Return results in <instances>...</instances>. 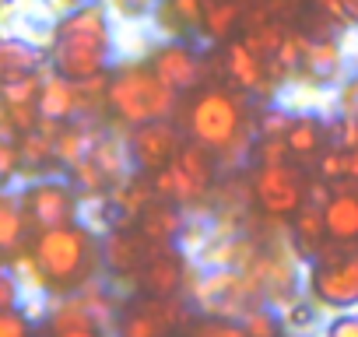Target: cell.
<instances>
[{
  "label": "cell",
  "mask_w": 358,
  "mask_h": 337,
  "mask_svg": "<svg viewBox=\"0 0 358 337\" xmlns=\"http://www.w3.org/2000/svg\"><path fill=\"white\" fill-rule=\"evenodd\" d=\"M109 53H113V32H109V15L102 4H81L57 22L50 60L64 78L85 81V78L102 74L109 64Z\"/></svg>",
  "instance_id": "obj_1"
},
{
  "label": "cell",
  "mask_w": 358,
  "mask_h": 337,
  "mask_svg": "<svg viewBox=\"0 0 358 337\" xmlns=\"http://www.w3.org/2000/svg\"><path fill=\"white\" fill-rule=\"evenodd\" d=\"M102 246L99 239L85 229V225H64V229H46L36 239V264L39 274L50 288L57 292H74L85 288L102 260Z\"/></svg>",
  "instance_id": "obj_2"
},
{
  "label": "cell",
  "mask_w": 358,
  "mask_h": 337,
  "mask_svg": "<svg viewBox=\"0 0 358 337\" xmlns=\"http://www.w3.org/2000/svg\"><path fill=\"white\" fill-rule=\"evenodd\" d=\"M123 123L141 127L151 120H169L176 109V88L165 85L151 67L123 64L109 78V102H106Z\"/></svg>",
  "instance_id": "obj_3"
},
{
  "label": "cell",
  "mask_w": 358,
  "mask_h": 337,
  "mask_svg": "<svg viewBox=\"0 0 358 337\" xmlns=\"http://www.w3.org/2000/svg\"><path fill=\"white\" fill-rule=\"evenodd\" d=\"M239 130H243V109L229 92L211 88L190 106V137L194 141H201L208 148H229V144H236Z\"/></svg>",
  "instance_id": "obj_4"
},
{
  "label": "cell",
  "mask_w": 358,
  "mask_h": 337,
  "mask_svg": "<svg viewBox=\"0 0 358 337\" xmlns=\"http://www.w3.org/2000/svg\"><path fill=\"white\" fill-rule=\"evenodd\" d=\"M22 204H25L29 222H32L39 232L74 225V218H78L74 190H71L67 183H60V180H39V183H32V187L22 194Z\"/></svg>",
  "instance_id": "obj_5"
},
{
  "label": "cell",
  "mask_w": 358,
  "mask_h": 337,
  "mask_svg": "<svg viewBox=\"0 0 358 337\" xmlns=\"http://www.w3.org/2000/svg\"><path fill=\"white\" fill-rule=\"evenodd\" d=\"M257 187V201L267 215H295L302 208V183H299V173L292 165L278 162V165H260V173L253 180Z\"/></svg>",
  "instance_id": "obj_6"
},
{
  "label": "cell",
  "mask_w": 358,
  "mask_h": 337,
  "mask_svg": "<svg viewBox=\"0 0 358 337\" xmlns=\"http://www.w3.org/2000/svg\"><path fill=\"white\" fill-rule=\"evenodd\" d=\"M130 151H134V162L144 168V173H158V168H165L179 158L183 144H179V134L169 120H151V123L134 127Z\"/></svg>",
  "instance_id": "obj_7"
},
{
  "label": "cell",
  "mask_w": 358,
  "mask_h": 337,
  "mask_svg": "<svg viewBox=\"0 0 358 337\" xmlns=\"http://www.w3.org/2000/svg\"><path fill=\"white\" fill-rule=\"evenodd\" d=\"M313 288L330 306H358V257H337L313 271Z\"/></svg>",
  "instance_id": "obj_8"
},
{
  "label": "cell",
  "mask_w": 358,
  "mask_h": 337,
  "mask_svg": "<svg viewBox=\"0 0 358 337\" xmlns=\"http://www.w3.org/2000/svg\"><path fill=\"white\" fill-rule=\"evenodd\" d=\"M179 323V306L151 295V302L130 306L120 320V337H162Z\"/></svg>",
  "instance_id": "obj_9"
},
{
  "label": "cell",
  "mask_w": 358,
  "mask_h": 337,
  "mask_svg": "<svg viewBox=\"0 0 358 337\" xmlns=\"http://www.w3.org/2000/svg\"><path fill=\"white\" fill-rule=\"evenodd\" d=\"M151 71L172 85L176 92H187V88H197L201 85V60L194 50L179 46V43H169V46H158L155 57H151Z\"/></svg>",
  "instance_id": "obj_10"
},
{
  "label": "cell",
  "mask_w": 358,
  "mask_h": 337,
  "mask_svg": "<svg viewBox=\"0 0 358 337\" xmlns=\"http://www.w3.org/2000/svg\"><path fill=\"white\" fill-rule=\"evenodd\" d=\"M148 236L144 232H130L127 225H120L109 239H106V264L116 271V274H130V271H141L148 264Z\"/></svg>",
  "instance_id": "obj_11"
},
{
  "label": "cell",
  "mask_w": 358,
  "mask_h": 337,
  "mask_svg": "<svg viewBox=\"0 0 358 337\" xmlns=\"http://www.w3.org/2000/svg\"><path fill=\"white\" fill-rule=\"evenodd\" d=\"M141 281H144L148 295L169 299V295H176L179 281H183V260H179L176 253H169V250H158L141 267Z\"/></svg>",
  "instance_id": "obj_12"
},
{
  "label": "cell",
  "mask_w": 358,
  "mask_h": 337,
  "mask_svg": "<svg viewBox=\"0 0 358 337\" xmlns=\"http://www.w3.org/2000/svg\"><path fill=\"white\" fill-rule=\"evenodd\" d=\"M253 285V281H250ZM250 285L239 278V274H215L204 288H201V302L208 313L222 316V313H236L250 292Z\"/></svg>",
  "instance_id": "obj_13"
},
{
  "label": "cell",
  "mask_w": 358,
  "mask_h": 337,
  "mask_svg": "<svg viewBox=\"0 0 358 337\" xmlns=\"http://www.w3.org/2000/svg\"><path fill=\"white\" fill-rule=\"evenodd\" d=\"M39 113L43 120H57V123H67L74 113H78V88L71 78H64L60 71L43 81V92H39Z\"/></svg>",
  "instance_id": "obj_14"
},
{
  "label": "cell",
  "mask_w": 358,
  "mask_h": 337,
  "mask_svg": "<svg viewBox=\"0 0 358 337\" xmlns=\"http://www.w3.org/2000/svg\"><path fill=\"white\" fill-rule=\"evenodd\" d=\"M327 232L337 243H355L358 239V194L351 190H334L330 204L323 208Z\"/></svg>",
  "instance_id": "obj_15"
},
{
  "label": "cell",
  "mask_w": 358,
  "mask_h": 337,
  "mask_svg": "<svg viewBox=\"0 0 358 337\" xmlns=\"http://www.w3.org/2000/svg\"><path fill=\"white\" fill-rule=\"evenodd\" d=\"M267 60L260 53H253L246 43H232L229 46V74L243 85V88H260L267 78Z\"/></svg>",
  "instance_id": "obj_16"
},
{
  "label": "cell",
  "mask_w": 358,
  "mask_h": 337,
  "mask_svg": "<svg viewBox=\"0 0 358 337\" xmlns=\"http://www.w3.org/2000/svg\"><path fill=\"white\" fill-rule=\"evenodd\" d=\"M43 67V50L25 43V39H4L0 43V71L4 78L11 74H29V71H39Z\"/></svg>",
  "instance_id": "obj_17"
},
{
  "label": "cell",
  "mask_w": 358,
  "mask_h": 337,
  "mask_svg": "<svg viewBox=\"0 0 358 337\" xmlns=\"http://www.w3.org/2000/svg\"><path fill=\"white\" fill-rule=\"evenodd\" d=\"M179 211L176 208H169V201L162 197L158 204H148L144 211H141V232L151 239V243H165V239H172V236H179Z\"/></svg>",
  "instance_id": "obj_18"
},
{
  "label": "cell",
  "mask_w": 358,
  "mask_h": 337,
  "mask_svg": "<svg viewBox=\"0 0 358 337\" xmlns=\"http://www.w3.org/2000/svg\"><path fill=\"white\" fill-rule=\"evenodd\" d=\"M285 141H288V148H292L295 158H316L320 148H323V127L313 116H299L285 130Z\"/></svg>",
  "instance_id": "obj_19"
},
{
  "label": "cell",
  "mask_w": 358,
  "mask_h": 337,
  "mask_svg": "<svg viewBox=\"0 0 358 337\" xmlns=\"http://www.w3.org/2000/svg\"><path fill=\"white\" fill-rule=\"evenodd\" d=\"M211 151L215 148H208V144H201V141H190V144H183V151H179V165L190 173V180L201 187V190H208L211 187V180H215V158H211Z\"/></svg>",
  "instance_id": "obj_20"
},
{
  "label": "cell",
  "mask_w": 358,
  "mask_h": 337,
  "mask_svg": "<svg viewBox=\"0 0 358 337\" xmlns=\"http://www.w3.org/2000/svg\"><path fill=\"white\" fill-rule=\"evenodd\" d=\"M25 222V204H18L15 194H4V201H0V246H4V253H15V246L22 243Z\"/></svg>",
  "instance_id": "obj_21"
},
{
  "label": "cell",
  "mask_w": 358,
  "mask_h": 337,
  "mask_svg": "<svg viewBox=\"0 0 358 337\" xmlns=\"http://www.w3.org/2000/svg\"><path fill=\"white\" fill-rule=\"evenodd\" d=\"M302 67H306L313 78H320V81L334 78L337 67H341V46L330 43V39L309 43V50H306V64H302Z\"/></svg>",
  "instance_id": "obj_22"
},
{
  "label": "cell",
  "mask_w": 358,
  "mask_h": 337,
  "mask_svg": "<svg viewBox=\"0 0 358 337\" xmlns=\"http://www.w3.org/2000/svg\"><path fill=\"white\" fill-rule=\"evenodd\" d=\"M39 92H43V78L39 71H29V74H11L4 78V106H29V102H39Z\"/></svg>",
  "instance_id": "obj_23"
},
{
  "label": "cell",
  "mask_w": 358,
  "mask_h": 337,
  "mask_svg": "<svg viewBox=\"0 0 358 337\" xmlns=\"http://www.w3.org/2000/svg\"><path fill=\"white\" fill-rule=\"evenodd\" d=\"M151 190H155V187H148L144 180H127V183L113 194V204H116L127 218H134V215H141V211L151 204V197H148Z\"/></svg>",
  "instance_id": "obj_24"
},
{
  "label": "cell",
  "mask_w": 358,
  "mask_h": 337,
  "mask_svg": "<svg viewBox=\"0 0 358 337\" xmlns=\"http://www.w3.org/2000/svg\"><path fill=\"white\" fill-rule=\"evenodd\" d=\"M295 236H299V243H302L306 250H316V246L323 243V236H330V232H327V218H323V208H306V211H299V222H295Z\"/></svg>",
  "instance_id": "obj_25"
},
{
  "label": "cell",
  "mask_w": 358,
  "mask_h": 337,
  "mask_svg": "<svg viewBox=\"0 0 358 337\" xmlns=\"http://www.w3.org/2000/svg\"><path fill=\"white\" fill-rule=\"evenodd\" d=\"M236 18H239V4H236V0H215V4L204 11V25H208L211 36H225L236 25Z\"/></svg>",
  "instance_id": "obj_26"
},
{
  "label": "cell",
  "mask_w": 358,
  "mask_h": 337,
  "mask_svg": "<svg viewBox=\"0 0 358 337\" xmlns=\"http://www.w3.org/2000/svg\"><path fill=\"white\" fill-rule=\"evenodd\" d=\"M92 158L102 165V173L109 180H120V173H123V148L116 141H99L95 151H92Z\"/></svg>",
  "instance_id": "obj_27"
},
{
  "label": "cell",
  "mask_w": 358,
  "mask_h": 337,
  "mask_svg": "<svg viewBox=\"0 0 358 337\" xmlns=\"http://www.w3.org/2000/svg\"><path fill=\"white\" fill-rule=\"evenodd\" d=\"M165 8L179 25H201L204 22V4L201 0H165Z\"/></svg>",
  "instance_id": "obj_28"
},
{
  "label": "cell",
  "mask_w": 358,
  "mask_h": 337,
  "mask_svg": "<svg viewBox=\"0 0 358 337\" xmlns=\"http://www.w3.org/2000/svg\"><path fill=\"white\" fill-rule=\"evenodd\" d=\"M243 327H246V337H278V320L264 309H250Z\"/></svg>",
  "instance_id": "obj_29"
},
{
  "label": "cell",
  "mask_w": 358,
  "mask_h": 337,
  "mask_svg": "<svg viewBox=\"0 0 358 337\" xmlns=\"http://www.w3.org/2000/svg\"><path fill=\"white\" fill-rule=\"evenodd\" d=\"M320 173H323V180H344L348 176V151L344 148L327 151L323 162H320Z\"/></svg>",
  "instance_id": "obj_30"
},
{
  "label": "cell",
  "mask_w": 358,
  "mask_h": 337,
  "mask_svg": "<svg viewBox=\"0 0 358 337\" xmlns=\"http://www.w3.org/2000/svg\"><path fill=\"white\" fill-rule=\"evenodd\" d=\"M334 137H337V148L344 151H355L358 148V116H341V123L334 127Z\"/></svg>",
  "instance_id": "obj_31"
},
{
  "label": "cell",
  "mask_w": 358,
  "mask_h": 337,
  "mask_svg": "<svg viewBox=\"0 0 358 337\" xmlns=\"http://www.w3.org/2000/svg\"><path fill=\"white\" fill-rule=\"evenodd\" d=\"M0 337H29V320L18 309L0 313Z\"/></svg>",
  "instance_id": "obj_32"
},
{
  "label": "cell",
  "mask_w": 358,
  "mask_h": 337,
  "mask_svg": "<svg viewBox=\"0 0 358 337\" xmlns=\"http://www.w3.org/2000/svg\"><path fill=\"white\" fill-rule=\"evenodd\" d=\"M285 155H292L288 141H281V137H264V144H260V162H264V165H278V162H285Z\"/></svg>",
  "instance_id": "obj_33"
},
{
  "label": "cell",
  "mask_w": 358,
  "mask_h": 337,
  "mask_svg": "<svg viewBox=\"0 0 358 337\" xmlns=\"http://www.w3.org/2000/svg\"><path fill=\"white\" fill-rule=\"evenodd\" d=\"M197 337H246V327H236V323H225V320H208Z\"/></svg>",
  "instance_id": "obj_34"
},
{
  "label": "cell",
  "mask_w": 358,
  "mask_h": 337,
  "mask_svg": "<svg viewBox=\"0 0 358 337\" xmlns=\"http://www.w3.org/2000/svg\"><path fill=\"white\" fill-rule=\"evenodd\" d=\"M18 141H4L0 144V173L4 176H15L18 173Z\"/></svg>",
  "instance_id": "obj_35"
},
{
  "label": "cell",
  "mask_w": 358,
  "mask_h": 337,
  "mask_svg": "<svg viewBox=\"0 0 358 337\" xmlns=\"http://www.w3.org/2000/svg\"><path fill=\"white\" fill-rule=\"evenodd\" d=\"M327 337H358V316H337L327 327Z\"/></svg>",
  "instance_id": "obj_36"
},
{
  "label": "cell",
  "mask_w": 358,
  "mask_h": 337,
  "mask_svg": "<svg viewBox=\"0 0 358 337\" xmlns=\"http://www.w3.org/2000/svg\"><path fill=\"white\" fill-rule=\"evenodd\" d=\"M288 127H292V120L285 113H271L267 127H264V137H281V130H288Z\"/></svg>",
  "instance_id": "obj_37"
},
{
  "label": "cell",
  "mask_w": 358,
  "mask_h": 337,
  "mask_svg": "<svg viewBox=\"0 0 358 337\" xmlns=\"http://www.w3.org/2000/svg\"><path fill=\"white\" fill-rule=\"evenodd\" d=\"M330 187H327V180H316V183H309V201L316 204V208H327L330 204Z\"/></svg>",
  "instance_id": "obj_38"
},
{
  "label": "cell",
  "mask_w": 358,
  "mask_h": 337,
  "mask_svg": "<svg viewBox=\"0 0 358 337\" xmlns=\"http://www.w3.org/2000/svg\"><path fill=\"white\" fill-rule=\"evenodd\" d=\"M316 4H320L323 15H330V18H337V22H351L348 11H344V0H316Z\"/></svg>",
  "instance_id": "obj_39"
},
{
  "label": "cell",
  "mask_w": 358,
  "mask_h": 337,
  "mask_svg": "<svg viewBox=\"0 0 358 337\" xmlns=\"http://www.w3.org/2000/svg\"><path fill=\"white\" fill-rule=\"evenodd\" d=\"M0 306H4V309H15V278H11V274L0 278Z\"/></svg>",
  "instance_id": "obj_40"
},
{
  "label": "cell",
  "mask_w": 358,
  "mask_h": 337,
  "mask_svg": "<svg viewBox=\"0 0 358 337\" xmlns=\"http://www.w3.org/2000/svg\"><path fill=\"white\" fill-rule=\"evenodd\" d=\"M341 102H344V113H348V116H358V81H351V85L344 88V99H341Z\"/></svg>",
  "instance_id": "obj_41"
},
{
  "label": "cell",
  "mask_w": 358,
  "mask_h": 337,
  "mask_svg": "<svg viewBox=\"0 0 358 337\" xmlns=\"http://www.w3.org/2000/svg\"><path fill=\"white\" fill-rule=\"evenodd\" d=\"M116 8L127 11V15H141V11L155 8V0H116Z\"/></svg>",
  "instance_id": "obj_42"
},
{
  "label": "cell",
  "mask_w": 358,
  "mask_h": 337,
  "mask_svg": "<svg viewBox=\"0 0 358 337\" xmlns=\"http://www.w3.org/2000/svg\"><path fill=\"white\" fill-rule=\"evenodd\" d=\"M288 323H292V327H306V323H313V313H309L306 306H295V309L288 313Z\"/></svg>",
  "instance_id": "obj_43"
},
{
  "label": "cell",
  "mask_w": 358,
  "mask_h": 337,
  "mask_svg": "<svg viewBox=\"0 0 358 337\" xmlns=\"http://www.w3.org/2000/svg\"><path fill=\"white\" fill-rule=\"evenodd\" d=\"M57 337H99V334H95V327H67Z\"/></svg>",
  "instance_id": "obj_44"
},
{
  "label": "cell",
  "mask_w": 358,
  "mask_h": 337,
  "mask_svg": "<svg viewBox=\"0 0 358 337\" xmlns=\"http://www.w3.org/2000/svg\"><path fill=\"white\" fill-rule=\"evenodd\" d=\"M348 176L358 183V148H355V151H348Z\"/></svg>",
  "instance_id": "obj_45"
},
{
  "label": "cell",
  "mask_w": 358,
  "mask_h": 337,
  "mask_svg": "<svg viewBox=\"0 0 358 337\" xmlns=\"http://www.w3.org/2000/svg\"><path fill=\"white\" fill-rule=\"evenodd\" d=\"M344 11H348L351 22H358V0H344Z\"/></svg>",
  "instance_id": "obj_46"
},
{
  "label": "cell",
  "mask_w": 358,
  "mask_h": 337,
  "mask_svg": "<svg viewBox=\"0 0 358 337\" xmlns=\"http://www.w3.org/2000/svg\"><path fill=\"white\" fill-rule=\"evenodd\" d=\"M355 316H358V313H355Z\"/></svg>",
  "instance_id": "obj_47"
}]
</instances>
